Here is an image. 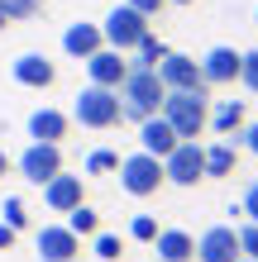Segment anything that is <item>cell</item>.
Wrapping results in <instances>:
<instances>
[{
    "instance_id": "6da1fadb",
    "label": "cell",
    "mask_w": 258,
    "mask_h": 262,
    "mask_svg": "<svg viewBox=\"0 0 258 262\" xmlns=\"http://www.w3.org/2000/svg\"><path fill=\"white\" fill-rule=\"evenodd\" d=\"M163 96H168V86L158 81L153 67H129V76L120 81V110L125 119H148L163 110Z\"/></svg>"
},
{
    "instance_id": "7a4b0ae2",
    "label": "cell",
    "mask_w": 258,
    "mask_h": 262,
    "mask_svg": "<svg viewBox=\"0 0 258 262\" xmlns=\"http://www.w3.org/2000/svg\"><path fill=\"white\" fill-rule=\"evenodd\" d=\"M158 115L177 129V138H201L206 119H210V96H201V91H168Z\"/></svg>"
},
{
    "instance_id": "3957f363",
    "label": "cell",
    "mask_w": 258,
    "mask_h": 262,
    "mask_svg": "<svg viewBox=\"0 0 258 262\" xmlns=\"http://www.w3.org/2000/svg\"><path fill=\"white\" fill-rule=\"evenodd\" d=\"M72 119H77L82 129H115L125 110H120V91L110 86H82L77 105H72Z\"/></svg>"
},
{
    "instance_id": "277c9868",
    "label": "cell",
    "mask_w": 258,
    "mask_h": 262,
    "mask_svg": "<svg viewBox=\"0 0 258 262\" xmlns=\"http://www.w3.org/2000/svg\"><path fill=\"white\" fill-rule=\"evenodd\" d=\"M120 186H125V195H134V200H148V195H158L163 191V162L153 158V152H129V158H120Z\"/></svg>"
},
{
    "instance_id": "5b68a950",
    "label": "cell",
    "mask_w": 258,
    "mask_h": 262,
    "mask_svg": "<svg viewBox=\"0 0 258 262\" xmlns=\"http://www.w3.org/2000/svg\"><path fill=\"white\" fill-rule=\"evenodd\" d=\"M148 34V14L139 10H129L125 0L105 14V24H101V38H105V48H115V53H134V43H139Z\"/></svg>"
},
{
    "instance_id": "8992f818",
    "label": "cell",
    "mask_w": 258,
    "mask_h": 262,
    "mask_svg": "<svg viewBox=\"0 0 258 262\" xmlns=\"http://www.w3.org/2000/svg\"><path fill=\"white\" fill-rule=\"evenodd\" d=\"M163 177H168L172 186H196V181H206V148L196 143V138H182L168 158H163Z\"/></svg>"
},
{
    "instance_id": "52a82bcc",
    "label": "cell",
    "mask_w": 258,
    "mask_h": 262,
    "mask_svg": "<svg viewBox=\"0 0 258 262\" xmlns=\"http://www.w3.org/2000/svg\"><path fill=\"white\" fill-rule=\"evenodd\" d=\"M14 167H19V177L29 181V186H43L48 177L63 172V143H29Z\"/></svg>"
},
{
    "instance_id": "ba28073f",
    "label": "cell",
    "mask_w": 258,
    "mask_h": 262,
    "mask_svg": "<svg viewBox=\"0 0 258 262\" xmlns=\"http://www.w3.org/2000/svg\"><path fill=\"white\" fill-rule=\"evenodd\" d=\"M153 72H158V81L168 86V91H201V96H210V86H206V76H201V62H196V57L168 53V57H163V62H158Z\"/></svg>"
},
{
    "instance_id": "9c48e42d",
    "label": "cell",
    "mask_w": 258,
    "mask_h": 262,
    "mask_svg": "<svg viewBox=\"0 0 258 262\" xmlns=\"http://www.w3.org/2000/svg\"><path fill=\"white\" fill-rule=\"evenodd\" d=\"M34 248H38V262H77L82 257V238L72 234L67 224H43L34 234Z\"/></svg>"
},
{
    "instance_id": "30bf717a",
    "label": "cell",
    "mask_w": 258,
    "mask_h": 262,
    "mask_svg": "<svg viewBox=\"0 0 258 262\" xmlns=\"http://www.w3.org/2000/svg\"><path fill=\"white\" fill-rule=\"evenodd\" d=\"M196 262H239V234L234 224H210L196 238Z\"/></svg>"
},
{
    "instance_id": "8fae6325",
    "label": "cell",
    "mask_w": 258,
    "mask_h": 262,
    "mask_svg": "<svg viewBox=\"0 0 258 262\" xmlns=\"http://www.w3.org/2000/svg\"><path fill=\"white\" fill-rule=\"evenodd\" d=\"M86 76H91V86L120 91V81L129 76V62H125V53H115V48H96L86 57Z\"/></svg>"
},
{
    "instance_id": "7c38bea8",
    "label": "cell",
    "mask_w": 258,
    "mask_h": 262,
    "mask_svg": "<svg viewBox=\"0 0 258 262\" xmlns=\"http://www.w3.org/2000/svg\"><path fill=\"white\" fill-rule=\"evenodd\" d=\"M43 200H48V210H53V214H67V210H77L82 200H86V186H82V177L57 172V177L43 181Z\"/></svg>"
},
{
    "instance_id": "4fadbf2b",
    "label": "cell",
    "mask_w": 258,
    "mask_h": 262,
    "mask_svg": "<svg viewBox=\"0 0 258 262\" xmlns=\"http://www.w3.org/2000/svg\"><path fill=\"white\" fill-rule=\"evenodd\" d=\"M177 143H182V138H177V129H172L163 115H148V119H139V148H144V152H153L158 162L168 158V152H172Z\"/></svg>"
},
{
    "instance_id": "5bb4252c",
    "label": "cell",
    "mask_w": 258,
    "mask_h": 262,
    "mask_svg": "<svg viewBox=\"0 0 258 262\" xmlns=\"http://www.w3.org/2000/svg\"><path fill=\"white\" fill-rule=\"evenodd\" d=\"M14 81L19 86H29V91H48L53 81H57V67L48 62L43 53H24V57H14Z\"/></svg>"
},
{
    "instance_id": "9a60e30c",
    "label": "cell",
    "mask_w": 258,
    "mask_h": 262,
    "mask_svg": "<svg viewBox=\"0 0 258 262\" xmlns=\"http://www.w3.org/2000/svg\"><path fill=\"white\" fill-rule=\"evenodd\" d=\"M67 129H72V115L53 110V105H43V110L29 115V138H34V143H63Z\"/></svg>"
},
{
    "instance_id": "2e32d148",
    "label": "cell",
    "mask_w": 258,
    "mask_h": 262,
    "mask_svg": "<svg viewBox=\"0 0 258 262\" xmlns=\"http://www.w3.org/2000/svg\"><path fill=\"white\" fill-rule=\"evenodd\" d=\"M96 48H105V38H101V24H86V19H77V24H67L63 29V53L67 57H77V62H86Z\"/></svg>"
},
{
    "instance_id": "e0dca14e",
    "label": "cell",
    "mask_w": 258,
    "mask_h": 262,
    "mask_svg": "<svg viewBox=\"0 0 258 262\" xmlns=\"http://www.w3.org/2000/svg\"><path fill=\"white\" fill-rule=\"evenodd\" d=\"M201 76H206V86H230V81H239V53L234 48H210L206 57H201Z\"/></svg>"
},
{
    "instance_id": "ac0fdd59",
    "label": "cell",
    "mask_w": 258,
    "mask_h": 262,
    "mask_svg": "<svg viewBox=\"0 0 258 262\" xmlns=\"http://www.w3.org/2000/svg\"><path fill=\"white\" fill-rule=\"evenodd\" d=\"M153 248H158V262H196V238L187 229H158Z\"/></svg>"
},
{
    "instance_id": "d6986e66",
    "label": "cell",
    "mask_w": 258,
    "mask_h": 262,
    "mask_svg": "<svg viewBox=\"0 0 258 262\" xmlns=\"http://www.w3.org/2000/svg\"><path fill=\"white\" fill-rule=\"evenodd\" d=\"M206 129H215V134H225V138H234L239 129H244V100H220L215 110H210Z\"/></svg>"
},
{
    "instance_id": "ffe728a7",
    "label": "cell",
    "mask_w": 258,
    "mask_h": 262,
    "mask_svg": "<svg viewBox=\"0 0 258 262\" xmlns=\"http://www.w3.org/2000/svg\"><path fill=\"white\" fill-rule=\"evenodd\" d=\"M234 162H239V152H234L230 138L206 148V177H234Z\"/></svg>"
},
{
    "instance_id": "44dd1931",
    "label": "cell",
    "mask_w": 258,
    "mask_h": 262,
    "mask_svg": "<svg viewBox=\"0 0 258 262\" xmlns=\"http://www.w3.org/2000/svg\"><path fill=\"white\" fill-rule=\"evenodd\" d=\"M168 53H172V48H168V43H163V38L153 34V29H148V34H144L139 43H134V62H129V67H158Z\"/></svg>"
},
{
    "instance_id": "7402d4cb",
    "label": "cell",
    "mask_w": 258,
    "mask_h": 262,
    "mask_svg": "<svg viewBox=\"0 0 258 262\" xmlns=\"http://www.w3.org/2000/svg\"><path fill=\"white\" fill-rule=\"evenodd\" d=\"M67 229H72L77 238H91V234H101V214H96V210H91L86 200H82L77 210H67Z\"/></svg>"
},
{
    "instance_id": "603a6c76",
    "label": "cell",
    "mask_w": 258,
    "mask_h": 262,
    "mask_svg": "<svg viewBox=\"0 0 258 262\" xmlns=\"http://www.w3.org/2000/svg\"><path fill=\"white\" fill-rule=\"evenodd\" d=\"M91 253H96L101 262H120V257H125V238L101 229V234H91Z\"/></svg>"
},
{
    "instance_id": "cb8c5ba5",
    "label": "cell",
    "mask_w": 258,
    "mask_h": 262,
    "mask_svg": "<svg viewBox=\"0 0 258 262\" xmlns=\"http://www.w3.org/2000/svg\"><path fill=\"white\" fill-rule=\"evenodd\" d=\"M115 167H120V152H115V148H96V152L86 158V177H110Z\"/></svg>"
},
{
    "instance_id": "d4e9b609",
    "label": "cell",
    "mask_w": 258,
    "mask_h": 262,
    "mask_svg": "<svg viewBox=\"0 0 258 262\" xmlns=\"http://www.w3.org/2000/svg\"><path fill=\"white\" fill-rule=\"evenodd\" d=\"M0 214H5V224H10V229H29V205H24L19 195H5Z\"/></svg>"
},
{
    "instance_id": "484cf974",
    "label": "cell",
    "mask_w": 258,
    "mask_h": 262,
    "mask_svg": "<svg viewBox=\"0 0 258 262\" xmlns=\"http://www.w3.org/2000/svg\"><path fill=\"white\" fill-rule=\"evenodd\" d=\"M129 238L134 243H153L158 238V220H153V214H134V220H129Z\"/></svg>"
},
{
    "instance_id": "4316f807",
    "label": "cell",
    "mask_w": 258,
    "mask_h": 262,
    "mask_svg": "<svg viewBox=\"0 0 258 262\" xmlns=\"http://www.w3.org/2000/svg\"><path fill=\"white\" fill-rule=\"evenodd\" d=\"M234 234H239V257H253V262H258V224H249V220H244Z\"/></svg>"
},
{
    "instance_id": "83f0119b",
    "label": "cell",
    "mask_w": 258,
    "mask_h": 262,
    "mask_svg": "<svg viewBox=\"0 0 258 262\" xmlns=\"http://www.w3.org/2000/svg\"><path fill=\"white\" fill-rule=\"evenodd\" d=\"M239 81L258 96V48H253V53H239Z\"/></svg>"
},
{
    "instance_id": "f1b7e54d",
    "label": "cell",
    "mask_w": 258,
    "mask_h": 262,
    "mask_svg": "<svg viewBox=\"0 0 258 262\" xmlns=\"http://www.w3.org/2000/svg\"><path fill=\"white\" fill-rule=\"evenodd\" d=\"M239 214H244L249 224H258V181H249V191H244V205H239Z\"/></svg>"
},
{
    "instance_id": "f546056e",
    "label": "cell",
    "mask_w": 258,
    "mask_h": 262,
    "mask_svg": "<svg viewBox=\"0 0 258 262\" xmlns=\"http://www.w3.org/2000/svg\"><path fill=\"white\" fill-rule=\"evenodd\" d=\"M125 5H129V10H139V14H148V19H153V14H158L163 5H168V0H125Z\"/></svg>"
},
{
    "instance_id": "4dcf8cb0",
    "label": "cell",
    "mask_w": 258,
    "mask_h": 262,
    "mask_svg": "<svg viewBox=\"0 0 258 262\" xmlns=\"http://www.w3.org/2000/svg\"><path fill=\"white\" fill-rule=\"evenodd\" d=\"M14 243H19V229H10L5 220H0V253H10Z\"/></svg>"
},
{
    "instance_id": "1f68e13d",
    "label": "cell",
    "mask_w": 258,
    "mask_h": 262,
    "mask_svg": "<svg viewBox=\"0 0 258 262\" xmlns=\"http://www.w3.org/2000/svg\"><path fill=\"white\" fill-rule=\"evenodd\" d=\"M239 138H244V148L258 158V124H244V129H239Z\"/></svg>"
},
{
    "instance_id": "d6a6232c",
    "label": "cell",
    "mask_w": 258,
    "mask_h": 262,
    "mask_svg": "<svg viewBox=\"0 0 258 262\" xmlns=\"http://www.w3.org/2000/svg\"><path fill=\"white\" fill-rule=\"evenodd\" d=\"M10 167H14V162H10V152L0 148V181H5V172H10Z\"/></svg>"
},
{
    "instance_id": "836d02e7",
    "label": "cell",
    "mask_w": 258,
    "mask_h": 262,
    "mask_svg": "<svg viewBox=\"0 0 258 262\" xmlns=\"http://www.w3.org/2000/svg\"><path fill=\"white\" fill-rule=\"evenodd\" d=\"M168 5H196V0H168Z\"/></svg>"
},
{
    "instance_id": "e575fe53",
    "label": "cell",
    "mask_w": 258,
    "mask_h": 262,
    "mask_svg": "<svg viewBox=\"0 0 258 262\" xmlns=\"http://www.w3.org/2000/svg\"><path fill=\"white\" fill-rule=\"evenodd\" d=\"M5 24H10V19H5V10H0V29H5Z\"/></svg>"
},
{
    "instance_id": "d590c367",
    "label": "cell",
    "mask_w": 258,
    "mask_h": 262,
    "mask_svg": "<svg viewBox=\"0 0 258 262\" xmlns=\"http://www.w3.org/2000/svg\"><path fill=\"white\" fill-rule=\"evenodd\" d=\"M239 262H253V257H239Z\"/></svg>"
},
{
    "instance_id": "8d00e7d4",
    "label": "cell",
    "mask_w": 258,
    "mask_h": 262,
    "mask_svg": "<svg viewBox=\"0 0 258 262\" xmlns=\"http://www.w3.org/2000/svg\"><path fill=\"white\" fill-rule=\"evenodd\" d=\"M0 10H5V0H0Z\"/></svg>"
}]
</instances>
